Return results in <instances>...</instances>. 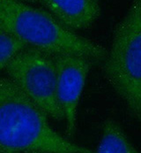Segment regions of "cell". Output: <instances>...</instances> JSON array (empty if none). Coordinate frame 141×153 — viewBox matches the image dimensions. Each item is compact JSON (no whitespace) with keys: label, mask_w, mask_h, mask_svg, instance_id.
<instances>
[{"label":"cell","mask_w":141,"mask_h":153,"mask_svg":"<svg viewBox=\"0 0 141 153\" xmlns=\"http://www.w3.org/2000/svg\"><path fill=\"white\" fill-rule=\"evenodd\" d=\"M26 48V45L14 36L0 30V73Z\"/></svg>","instance_id":"obj_8"},{"label":"cell","mask_w":141,"mask_h":153,"mask_svg":"<svg viewBox=\"0 0 141 153\" xmlns=\"http://www.w3.org/2000/svg\"><path fill=\"white\" fill-rule=\"evenodd\" d=\"M40 3L62 26L72 32L89 27L101 13L96 0H42Z\"/></svg>","instance_id":"obj_6"},{"label":"cell","mask_w":141,"mask_h":153,"mask_svg":"<svg viewBox=\"0 0 141 153\" xmlns=\"http://www.w3.org/2000/svg\"><path fill=\"white\" fill-rule=\"evenodd\" d=\"M94 153H140L129 141L117 121L109 119L102 126L101 136Z\"/></svg>","instance_id":"obj_7"},{"label":"cell","mask_w":141,"mask_h":153,"mask_svg":"<svg viewBox=\"0 0 141 153\" xmlns=\"http://www.w3.org/2000/svg\"><path fill=\"white\" fill-rule=\"evenodd\" d=\"M102 70L131 116L141 122V0L133 1L115 27Z\"/></svg>","instance_id":"obj_3"},{"label":"cell","mask_w":141,"mask_h":153,"mask_svg":"<svg viewBox=\"0 0 141 153\" xmlns=\"http://www.w3.org/2000/svg\"><path fill=\"white\" fill-rule=\"evenodd\" d=\"M0 30L53 57L75 55L94 62L108 54L101 44L68 30L46 10L17 0H0Z\"/></svg>","instance_id":"obj_2"},{"label":"cell","mask_w":141,"mask_h":153,"mask_svg":"<svg viewBox=\"0 0 141 153\" xmlns=\"http://www.w3.org/2000/svg\"><path fill=\"white\" fill-rule=\"evenodd\" d=\"M57 71V97L66 122V133L76 132L77 110L88 73L94 61L80 56H54Z\"/></svg>","instance_id":"obj_5"},{"label":"cell","mask_w":141,"mask_h":153,"mask_svg":"<svg viewBox=\"0 0 141 153\" xmlns=\"http://www.w3.org/2000/svg\"><path fill=\"white\" fill-rule=\"evenodd\" d=\"M27 153H38V152H27Z\"/></svg>","instance_id":"obj_9"},{"label":"cell","mask_w":141,"mask_h":153,"mask_svg":"<svg viewBox=\"0 0 141 153\" xmlns=\"http://www.w3.org/2000/svg\"><path fill=\"white\" fill-rule=\"evenodd\" d=\"M94 153L56 131L46 113L0 76V153Z\"/></svg>","instance_id":"obj_1"},{"label":"cell","mask_w":141,"mask_h":153,"mask_svg":"<svg viewBox=\"0 0 141 153\" xmlns=\"http://www.w3.org/2000/svg\"><path fill=\"white\" fill-rule=\"evenodd\" d=\"M5 71L9 79L48 117L64 120L57 97V71L53 56L26 47L9 63Z\"/></svg>","instance_id":"obj_4"}]
</instances>
